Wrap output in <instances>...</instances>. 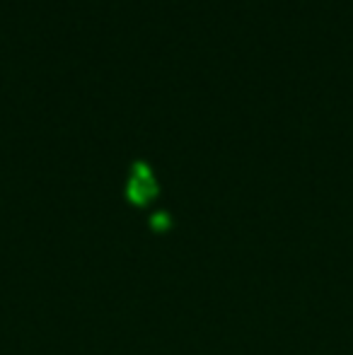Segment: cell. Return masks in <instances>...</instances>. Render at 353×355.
I'll return each mask as SVG.
<instances>
[{"label": "cell", "mask_w": 353, "mask_h": 355, "mask_svg": "<svg viewBox=\"0 0 353 355\" xmlns=\"http://www.w3.org/2000/svg\"><path fill=\"white\" fill-rule=\"evenodd\" d=\"M157 184L153 177V169L146 162H136L131 169V182H128V201L136 206H146L150 198H155Z\"/></svg>", "instance_id": "1"}]
</instances>
